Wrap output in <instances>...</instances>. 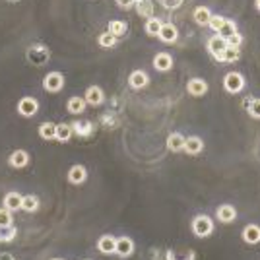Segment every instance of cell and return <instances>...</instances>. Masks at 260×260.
<instances>
[{
    "instance_id": "41",
    "label": "cell",
    "mask_w": 260,
    "mask_h": 260,
    "mask_svg": "<svg viewBox=\"0 0 260 260\" xmlns=\"http://www.w3.org/2000/svg\"><path fill=\"white\" fill-rule=\"evenodd\" d=\"M0 260H16V259H14V255H10V253H0Z\"/></svg>"
},
{
    "instance_id": "42",
    "label": "cell",
    "mask_w": 260,
    "mask_h": 260,
    "mask_svg": "<svg viewBox=\"0 0 260 260\" xmlns=\"http://www.w3.org/2000/svg\"><path fill=\"white\" fill-rule=\"evenodd\" d=\"M257 10L260 12V0H257Z\"/></svg>"
},
{
    "instance_id": "11",
    "label": "cell",
    "mask_w": 260,
    "mask_h": 260,
    "mask_svg": "<svg viewBox=\"0 0 260 260\" xmlns=\"http://www.w3.org/2000/svg\"><path fill=\"white\" fill-rule=\"evenodd\" d=\"M187 92L194 97H202V95L208 92V82L202 80V78H192L187 84Z\"/></svg>"
},
{
    "instance_id": "32",
    "label": "cell",
    "mask_w": 260,
    "mask_h": 260,
    "mask_svg": "<svg viewBox=\"0 0 260 260\" xmlns=\"http://www.w3.org/2000/svg\"><path fill=\"white\" fill-rule=\"evenodd\" d=\"M161 20L159 18H150L148 22H146V33L148 35H152V37H157L159 35V31H161Z\"/></svg>"
},
{
    "instance_id": "18",
    "label": "cell",
    "mask_w": 260,
    "mask_h": 260,
    "mask_svg": "<svg viewBox=\"0 0 260 260\" xmlns=\"http://www.w3.org/2000/svg\"><path fill=\"white\" fill-rule=\"evenodd\" d=\"M22 194L18 192H8L4 196V208L10 210V212H16V210H22Z\"/></svg>"
},
{
    "instance_id": "45",
    "label": "cell",
    "mask_w": 260,
    "mask_h": 260,
    "mask_svg": "<svg viewBox=\"0 0 260 260\" xmlns=\"http://www.w3.org/2000/svg\"><path fill=\"white\" fill-rule=\"evenodd\" d=\"M134 2H140V0H134Z\"/></svg>"
},
{
    "instance_id": "9",
    "label": "cell",
    "mask_w": 260,
    "mask_h": 260,
    "mask_svg": "<svg viewBox=\"0 0 260 260\" xmlns=\"http://www.w3.org/2000/svg\"><path fill=\"white\" fill-rule=\"evenodd\" d=\"M86 103L88 105H92V107H99V105H103V101H105V94H103V90L99 88V86H90L88 90H86Z\"/></svg>"
},
{
    "instance_id": "13",
    "label": "cell",
    "mask_w": 260,
    "mask_h": 260,
    "mask_svg": "<svg viewBox=\"0 0 260 260\" xmlns=\"http://www.w3.org/2000/svg\"><path fill=\"white\" fill-rule=\"evenodd\" d=\"M154 68L157 72H169L173 68V56L169 52H157L154 56Z\"/></svg>"
},
{
    "instance_id": "40",
    "label": "cell",
    "mask_w": 260,
    "mask_h": 260,
    "mask_svg": "<svg viewBox=\"0 0 260 260\" xmlns=\"http://www.w3.org/2000/svg\"><path fill=\"white\" fill-rule=\"evenodd\" d=\"M117 4H118V6H120V8H124V10H126V8H130V6H134L136 2H134V0H117Z\"/></svg>"
},
{
    "instance_id": "26",
    "label": "cell",
    "mask_w": 260,
    "mask_h": 260,
    "mask_svg": "<svg viewBox=\"0 0 260 260\" xmlns=\"http://www.w3.org/2000/svg\"><path fill=\"white\" fill-rule=\"evenodd\" d=\"M18 235L16 225H0V243H12Z\"/></svg>"
},
{
    "instance_id": "27",
    "label": "cell",
    "mask_w": 260,
    "mask_h": 260,
    "mask_svg": "<svg viewBox=\"0 0 260 260\" xmlns=\"http://www.w3.org/2000/svg\"><path fill=\"white\" fill-rule=\"evenodd\" d=\"M72 126L70 124H66V122H62V124H56V136H54V140H58V142H68L72 138Z\"/></svg>"
},
{
    "instance_id": "10",
    "label": "cell",
    "mask_w": 260,
    "mask_h": 260,
    "mask_svg": "<svg viewBox=\"0 0 260 260\" xmlns=\"http://www.w3.org/2000/svg\"><path fill=\"white\" fill-rule=\"evenodd\" d=\"M72 132L76 134V136H80V138H88V136H92V132H94V124H92V120H76V122H72Z\"/></svg>"
},
{
    "instance_id": "35",
    "label": "cell",
    "mask_w": 260,
    "mask_h": 260,
    "mask_svg": "<svg viewBox=\"0 0 260 260\" xmlns=\"http://www.w3.org/2000/svg\"><path fill=\"white\" fill-rule=\"evenodd\" d=\"M233 33H237V27H235V24H233L231 20H227V22L223 24V27L219 29V37H223V39H227V37H231Z\"/></svg>"
},
{
    "instance_id": "39",
    "label": "cell",
    "mask_w": 260,
    "mask_h": 260,
    "mask_svg": "<svg viewBox=\"0 0 260 260\" xmlns=\"http://www.w3.org/2000/svg\"><path fill=\"white\" fill-rule=\"evenodd\" d=\"M161 4H163L165 8H177V6L181 4V0H161Z\"/></svg>"
},
{
    "instance_id": "8",
    "label": "cell",
    "mask_w": 260,
    "mask_h": 260,
    "mask_svg": "<svg viewBox=\"0 0 260 260\" xmlns=\"http://www.w3.org/2000/svg\"><path fill=\"white\" fill-rule=\"evenodd\" d=\"M97 251L101 255H115V251H117V237L101 235L99 241H97Z\"/></svg>"
},
{
    "instance_id": "22",
    "label": "cell",
    "mask_w": 260,
    "mask_h": 260,
    "mask_svg": "<svg viewBox=\"0 0 260 260\" xmlns=\"http://www.w3.org/2000/svg\"><path fill=\"white\" fill-rule=\"evenodd\" d=\"M225 49H227V43H225V39L219 37V35H217V37H212V39L208 41V51L212 52L213 58H219V54H221Z\"/></svg>"
},
{
    "instance_id": "19",
    "label": "cell",
    "mask_w": 260,
    "mask_h": 260,
    "mask_svg": "<svg viewBox=\"0 0 260 260\" xmlns=\"http://www.w3.org/2000/svg\"><path fill=\"white\" fill-rule=\"evenodd\" d=\"M185 140H187V138H185L183 134H179V132L169 134V138H167V150L173 152V154L183 152V148H185Z\"/></svg>"
},
{
    "instance_id": "5",
    "label": "cell",
    "mask_w": 260,
    "mask_h": 260,
    "mask_svg": "<svg viewBox=\"0 0 260 260\" xmlns=\"http://www.w3.org/2000/svg\"><path fill=\"white\" fill-rule=\"evenodd\" d=\"M16 109H18V113H20L22 117L29 118L39 111V103H37L35 97H22V99L18 101V107H16Z\"/></svg>"
},
{
    "instance_id": "16",
    "label": "cell",
    "mask_w": 260,
    "mask_h": 260,
    "mask_svg": "<svg viewBox=\"0 0 260 260\" xmlns=\"http://www.w3.org/2000/svg\"><path fill=\"white\" fill-rule=\"evenodd\" d=\"M10 165L14 167V169H24L27 163H29V154L25 152V150H16L12 156H10Z\"/></svg>"
},
{
    "instance_id": "43",
    "label": "cell",
    "mask_w": 260,
    "mask_h": 260,
    "mask_svg": "<svg viewBox=\"0 0 260 260\" xmlns=\"http://www.w3.org/2000/svg\"><path fill=\"white\" fill-rule=\"evenodd\" d=\"M8 2H18V0H8Z\"/></svg>"
},
{
    "instance_id": "37",
    "label": "cell",
    "mask_w": 260,
    "mask_h": 260,
    "mask_svg": "<svg viewBox=\"0 0 260 260\" xmlns=\"http://www.w3.org/2000/svg\"><path fill=\"white\" fill-rule=\"evenodd\" d=\"M0 225H14V215L6 208H0Z\"/></svg>"
},
{
    "instance_id": "34",
    "label": "cell",
    "mask_w": 260,
    "mask_h": 260,
    "mask_svg": "<svg viewBox=\"0 0 260 260\" xmlns=\"http://www.w3.org/2000/svg\"><path fill=\"white\" fill-rule=\"evenodd\" d=\"M97 41H99V45L105 49L109 47H115L117 45V37L111 33V31H105V33H101L99 37H97Z\"/></svg>"
},
{
    "instance_id": "7",
    "label": "cell",
    "mask_w": 260,
    "mask_h": 260,
    "mask_svg": "<svg viewBox=\"0 0 260 260\" xmlns=\"http://www.w3.org/2000/svg\"><path fill=\"white\" fill-rule=\"evenodd\" d=\"M215 217H217V221H221V223H233L237 219L235 206H231V204H221V206H217Z\"/></svg>"
},
{
    "instance_id": "25",
    "label": "cell",
    "mask_w": 260,
    "mask_h": 260,
    "mask_svg": "<svg viewBox=\"0 0 260 260\" xmlns=\"http://www.w3.org/2000/svg\"><path fill=\"white\" fill-rule=\"evenodd\" d=\"M39 198L37 196H33V194H27V196H24L22 198V210L27 213H33L39 210Z\"/></svg>"
},
{
    "instance_id": "33",
    "label": "cell",
    "mask_w": 260,
    "mask_h": 260,
    "mask_svg": "<svg viewBox=\"0 0 260 260\" xmlns=\"http://www.w3.org/2000/svg\"><path fill=\"white\" fill-rule=\"evenodd\" d=\"M126 29H128V25H126V22H122V20H113V22L109 24V31H111L117 39L120 37V35L126 33Z\"/></svg>"
},
{
    "instance_id": "21",
    "label": "cell",
    "mask_w": 260,
    "mask_h": 260,
    "mask_svg": "<svg viewBox=\"0 0 260 260\" xmlns=\"http://www.w3.org/2000/svg\"><path fill=\"white\" fill-rule=\"evenodd\" d=\"M86 107H88L86 99H84V97H78V95L70 97L68 103H66V109H68V113H72V115H80V113H84Z\"/></svg>"
},
{
    "instance_id": "44",
    "label": "cell",
    "mask_w": 260,
    "mask_h": 260,
    "mask_svg": "<svg viewBox=\"0 0 260 260\" xmlns=\"http://www.w3.org/2000/svg\"><path fill=\"white\" fill-rule=\"evenodd\" d=\"M51 260H62V259H51Z\"/></svg>"
},
{
    "instance_id": "38",
    "label": "cell",
    "mask_w": 260,
    "mask_h": 260,
    "mask_svg": "<svg viewBox=\"0 0 260 260\" xmlns=\"http://www.w3.org/2000/svg\"><path fill=\"white\" fill-rule=\"evenodd\" d=\"M225 43H227V47H239V45L243 43V37H241L239 33H233L231 37L225 39Z\"/></svg>"
},
{
    "instance_id": "1",
    "label": "cell",
    "mask_w": 260,
    "mask_h": 260,
    "mask_svg": "<svg viewBox=\"0 0 260 260\" xmlns=\"http://www.w3.org/2000/svg\"><path fill=\"white\" fill-rule=\"evenodd\" d=\"M215 229L212 217L206 215V213H200L192 219V233L198 237V239H204V237H210Z\"/></svg>"
},
{
    "instance_id": "20",
    "label": "cell",
    "mask_w": 260,
    "mask_h": 260,
    "mask_svg": "<svg viewBox=\"0 0 260 260\" xmlns=\"http://www.w3.org/2000/svg\"><path fill=\"white\" fill-rule=\"evenodd\" d=\"M157 37H159L163 43H175L177 37H179V31H177V27H175L173 24H163Z\"/></svg>"
},
{
    "instance_id": "17",
    "label": "cell",
    "mask_w": 260,
    "mask_h": 260,
    "mask_svg": "<svg viewBox=\"0 0 260 260\" xmlns=\"http://www.w3.org/2000/svg\"><path fill=\"white\" fill-rule=\"evenodd\" d=\"M204 150V142H202V138H198V136H189L187 140H185V148H183V152H187L189 156H196V154H200Z\"/></svg>"
},
{
    "instance_id": "14",
    "label": "cell",
    "mask_w": 260,
    "mask_h": 260,
    "mask_svg": "<svg viewBox=\"0 0 260 260\" xmlns=\"http://www.w3.org/2000/svg\"><path fill=\"white\" fill-rule=\"evenodd\" d=\"M148 82H150V76L142 70L130 72V76H128V84H130L132 90H142V88L148 86Z\"/></svg>"
},
{
    "instance_id": "46",
    "label": "cell",
    "mask_w": 260,
    "mask_h": 260,
    "mask_svg": "<svg viewBox=\"0 0 260 260\" xmlns=\"http://www.w3.org/2000/svg\"><path fill=\"white\" fill-rule=\"evenodd\" d=\"M86 260H90V259H86Z\"/></svg>"
},
{
    "instance_id": "29",
    "label": "cell",
    "mask_w": 260,
    "mask_h": 260,
    "mask_svg": "<svg viewBox=\"0 0 260 260\" xmlns=\"http://www.w3.org/2000/svg\"><path fill=\"white\" fill-rule=\"evenodd\" d=\"M241 58V52H239V47H227L221 54H219V58L217 60H221V62H237Z\"/></svg>"
},
{
    "instance_id": "4",
    "label": "cell",
    "mask_w": 260,
    "mask_h": 260,
    "mask_svg": "<svg viewBox=\"0 0 260 260\" xmlns=\"http://www.w3.org/2000/svg\"><path fill=\"white\" fill-rule=\"evenodd\" d=\"M49 56H51V52H49V49L43 47V45H33V47H29V51H27V60H29L31 64H37V66L45 64L49 60Z\"/></svg>"
},
{
    "instance_id": "28",
    "label": "cell",
    "mask_w": 260,
    "mask_h": 260,
    "mask_svg": "<svg viewBox=\"0 0 260 260\" xmlns=\"http://www.w3.org/2000/svg\"><path fill=\"white\" fill-rule=\"evenodd\" d=\"M39 136L43 138V140H52L54 136H56V124L54 122H43L41 126H39Z\"/></svg>"
},
{
    "instance_id": "23",
    "label": "cell",
    "mask_w": 260,
    "mask_h": 260,
    "mask_svg": "<svg viewBox=\"0 0 260 260\" xmlns=\"http://www.w3.org/2000/svg\"><path fill=\"white\" fill-rule=\"evenodd\" d=\"M154 10H156V6H154V2L152 0H140V2H136V12H138V16H142V18H154Z\"/></svg>"
},
{
    "instance_id": "12",
    "label": "cell",
    "mask_w": 260,
    "mask_h": 260,
    "mask_svg": "<svg viewBox=\"0 0 260 260\" xmlns=\"http://www.w3.org/2000/svg\"><path fill=\"white\" fill-rule=\"evenodd\" d=\"M88 181V169L84 165H72L68 171V183L72 185H84Z\"/></svg>"
},
{
    "instance_id": "3",
    "label": "cell",
    "mask_w": 260,
    "mask_h": 260,
    "mask_svg": "<svg viewBox=\"0 0 260 260\" xmlns=\"http://www.w3.org/2000/svg\"><path fill=\"white\" fill-rule=\"evenodd\" d=\"M43 88L49 94H58L64 88V76L60 72H49L43 80Z\"/></svg>"
},
{
    "instance_id": "15",
    "label": "cell",
    "mask_w": 260,
    "mask_h": 260,
    "mask_svg": "<svg viewBox=\"0 0 260 260\" xmlns=\"http://www.w3.org/2000/svg\"><path fill=\"white\" fill-rule=\"evenodd\" d=\"M243 241H245L247 245H257V243H260V225H257V223L247 225V227L243 229Z\"/></svg>"
},
{
    "instance_id": "36",
    "label": "cell",
    "mask_w": 260,
    "mask_h": 260,
    "mask_svg": "<svg viewBox=\"0 0 260 260\" xmlns=\"http://www.w3.org/2000/svg\"><path fill=\"white\" fill-rule=\"evenodd\" d=\"M225 22H227V20H225V18H223V16H217V14H212V18H210V27H212L213 31H217V33H219V29H221V27H223V24H225Z\"/></svg>"
},
{
    "instance_id": "31",
    "label": "cell",
    "mask_w": 260,
    "mask_h": 260,
    "mask_svg": "<svg viewBox=\"0 0 260 260\" xmlns=\"http://www.w3.org/2000/svg\"><path fill=\"white\" fill-rule=\"evenodd\" d=\"M165 260H196V253H194V251H185V253L167 251Z\"/></svg>"
},
{
    "instance_id": "2",
    "label": "cell",
    "mask_w": 260,
    "mask_h": 260,
    "mask_svg": "<svg viewBox=\"0 0 260 260\" xmlns=\"http://www.w3.org/2000/svg\"><path fill=\"white\" fill-rule=\"evenodd\" d=\"M223 88H225L227 94H239L245 88V78L239 72H229L223 78Z\"/></svg>"
},
{
    "instance_id": "6",
    "label": "cell",
    "mask_w": 260,
    "mask_h": 260,
    "mask_svg": "<svg viewBox=\"0 0 260 260\" xmlns=\"http://www.w3.org/2000/svg\"><path fill=\"white\" fill-rule=\"evenodd\" d=\"M134 251H136V245H134V241L130 237H117V251H115L117 257L128 259V257L134 255Z\"/></svg>"
},
{
    "instance_id": "24",
    "label": "cell",
    "mask_w": 260,
    "mask_h": 260,
    "mask_svg": "<svg viewBox=\"0 0 260 260\" xmlns=\"http://www.w3.org/2000/svg\"><path fill=\"white\" fill-rule=\"evenodd\" d=\"M192 16H194V22L198 25H208L210 24V18H212V12L206 6H198Z\"/></svg>"
},
{
    "instance_id": "30",
    "label": "cell",
    "mask_w": 260,
    "mask_h": 260,
    "mask_svg": "<svg viewBox=\"0 0 260 260\" xmlns=\"http://www.w3.org/2000/svg\"><path fill=\"white\" fill-rule=\"evenodd\" d=\"M245 107H247V111H249V115H251V117L257 118V120H260V99L247 97V101H245Z\"/></svg>"
}]
</instances>
